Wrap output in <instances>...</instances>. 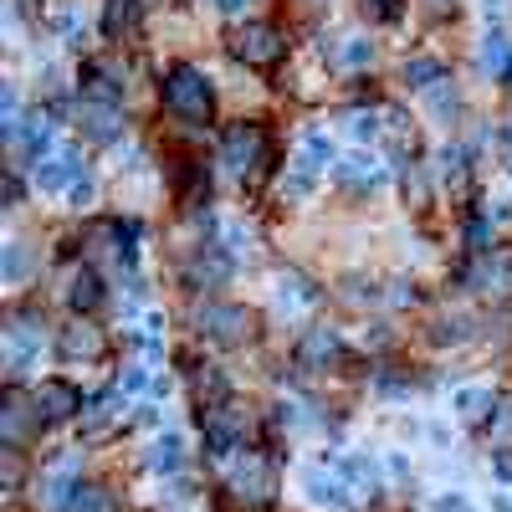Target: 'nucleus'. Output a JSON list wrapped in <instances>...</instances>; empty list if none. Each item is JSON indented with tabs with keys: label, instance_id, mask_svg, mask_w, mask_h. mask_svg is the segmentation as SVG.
I'll return each mask as SVG.
<instances>
[{
	"label": "nucleus",
	"instance_id": "7",
	"mask_svg": "<svg viewBox=\"0 0 512 512\" xmlns=\"http://www.w3.org/2000/svg\"><path fill=\"white\" fill-rule=\"evenodd\" d=\"M231 277V256L221 246H195L190 262H185V287L190 292H205V287H221Z\"/></svg>",
	"mask_w": 512,
	"mask_h": 512
},
{
	"label": "nucleus",
	"instance_id": "8",
	"mask_svg": "<svg viewBox=\"0 0 512 512\" xmlns=\"http://www.w3.org/2000/svg\"><path fill=\"white\" fill-rule=\"evenodd\" d=\"M57 354H62V359H103V354H108V338H103V328H93L88 318H72V323L57 333Z\"/></svg>",
	"mask_w": 512,
	"mask_h": 512
},
{
	"label": "nucleus",
	"instance_id": "1",
	"mask_svg": "<svg viewBox=\"0 0 512 512\" xmlns=\"http://www.w3.org/2000/svg\"><path fill=\"white\" fill-rule=\"evenodd\" d=\"M159 103H164L169 118L185 123V128H205L210 118H216V88H210V77L200 67H190V62H175L164 72Z\"/></svg>",
	"mask_w": 512,
	"mask_h": 512
},
{
	"label": "nucleus",
	"instance_id": "22",
	"mask_svg": "<svg viewBox=\"0 0 512 512\" xmlns=\"http://www.w3.org/2000/svg\"><path fill=\"white\" fill-rule=\"evenodd\" d=\"M303 6H313V11H318V6H328V0H303Z\"/></svg>",
	"mask_w": 512,
	"mask_h": 512
},
{
	"label": "nucleus",
	"instance_id": "12",
	"mask_svg": "<svg viewBox=\"0 0 512 512\" xmlns=\"http://www.w3.org/2000/svg\"><path fill=\"white\" fill-rule=\"evenodd\" d=\"M210 195V175L200 159H175V200L180 205H200Z\"/></svg>",
	"mask_w": 512,
	"mask_h": 512
},
{
	"label": "nucleus",
	"instance_id": "10",
	"mask_svg": "<svg viewBox=\"0 0 512 512\" xmlns=\"http://www.w3.org/2000/svg\"><path fill=\"white\" fill-rule=\"evenodd\" d=\"M338 354H344V344H338V333H328V328H308L303 338H297V349H292L297 369H328Z\"/></svg>",
	"mask_w": 512,
	"mask_h": 512
},
{
	"label": "nucleus",
	"instance_id": "20",
	"mask_svg": "<svg viewBox=\"0 0 512 512\" xmlns=\"http://www.w3.org/2000/svg\"><path fill=\"white\" fill-rule=\"evenodd\" d=\"M364 57H369V41H354V47H349V52H344V62H354V67H359V62H364Z\"/></svg>",
	"mask_w": 512,
	"mask_h": 512
},
{
	"label": "nucleus",
	"instance_id": "15",
	"mask_svg": "<svg viewBox=\"0 0 512 512\" xmlns=\"http://www.w3.org/2000/svg\"><path fill=\"white\" fill-rule=\"evenodd\" d=\"M441 77H446V67H441L436 57H415V62L405 67V82H410V88H436Z\"/></svg>",
	"mask_w": 512,
	"mask_h": 512
},
{
	"label": "nucleus",
	"instance_id": "9",
	"mask_svg": "<svg viewBox=\"0 0 512 512\" xmlns=\"http://www.w3.org/2000/svg\"><path fill=\"white\" fill-rule=\"evenodd\" d=\"M77 128H82V139H93V144H113L123 134V103H88L82 98Z\"/></svg>",
	"mask_w": 512,
	"mask_h": 512
},
{
	"label": "nucleus",
	"instance_id": "11",
	"mask_svg": "<svg viewBox=\"0 0 512 512\" xmlns=\"http://www.w3.org/2000/svg\"><path fill=\"white\" fill-rule=\"evenodd\" d=\"M139 0H103V36L108 41H134L139 36Z\"/></svg>",
	"mask_w": 512,
	"mask_h": 512
},
{
	"label": "nucleus",
	"instance_id": "13",
	"mask_svg": "<svg viewBox=\"0 0 512 512\" xmlns=\"http://www.w3.org/2000/svg\"><path fill=\"white\" fill-rule=\"evenodd\" d=\"M67 303L77 308V318H82V313H93V308L103 303V282H98L93 267H77V272L67 277Z\"/></svg>",
	"mask_w": 512,
	"mask_h": 512
},
{
	"label": "nucleus",
	"instance_id": "19",
	"mask_svg": "<svg viewBox=\"0 0 512 512\" xmlns=\"http://www.w3.org/2000/svg\"><path fill=\"white\" fill-rule=\"evenodd\" d=\"M21 272H26V246H11V256H6V277L16 282Z\"/></svg>",
	"mask_w": 512,
	"mask_h": 512
},
{
	"label": "nucleus",
	"instance_id": "17",
	"mask_svg": "<svg viewBox=\"0 0 512 512\" xmlns=\"http://www.w3.org/2000/svg\"><path fill=\"white\" fill-rule=\"evenodd\" d=\"M466 333H472V328H466V318H461V313H451V318H441V323H436V333H431V338H436V344H461Z\"/></svg>",
	"mask_w": 512,
	"mask_h": 512
},
{
	"label": "nucleus",
	"instance_id": "6",
	"mask_svg": "<svg viewBox=\"0 0 512 512\" xmlns=\"http://www.w3.org/2000/svg\"><path fill=\"white\" fill-rule=\"evenodd\" d=\"M31 400H36V425H62L82 410L77 384H67V379H41Z\"/></svg>",
	"mask_w": 512,
	"mask_h": 512
},
{
	"label": "nucleus",
	"instance_id": "16",
	"mask_svg": "<svg viewBox=\"0 0 512 512\" xmlns=\"http://www.w3.org/2000/svg\"><path fill=\"white\" fill-rule=\"evenodd\" d=\"M456 410H461V420L477 425V420L492 410V395H487V390H461V395H456Z\"/></svg>",
	"mask_w": 512,
	"mask_h": 512
},
{
	"label": "nucleus",
	"instance_id": "3",
	"mask_svg": "<svg viewBox=\"0 0 512 512\" xmlns=\"http://www.w3.org/2000/svg\"><path fill=\"white\" fill-rule=\"evenodd\" d=\"M195 333L205 344H221V349H241L256 338V313L241 303H205L195 308Z\"/></svg>",
	"mask_w": 512,
	"mask_h": 512
},
{
	"label": "nucleus",
	"instance_id": "5",
	"mask_svg": "<svg viewBox=\"0 0 512 512\" xmlns=\"http://www.w3.org/2000/svg\"><path fill=\"white\" fill-rule=\"evenodd\" d=\"M231 492L241 497V502H272V492H277V466L267 461V456H256V451H246L241 461H236V472H231Z\"/></svg>",
	"mask_w": 512,
	"mask_h": 512
},
{
	"label": "nucleus",
	"instance_id": "4",
	"mask_svg": "<svg viewBox=\"0 0 512 512\" xmlns=\"http://www.w3.org/2000/svg\"><path fill=\"white\" fill-rule=\"evenodd\" d=\"M231 57L256 67V72H267L287 57V31L272 26V21H246V26L231 31Z\"/></svg>",
	"mask_w": 512,
	"mask_h": 512
},
{
	"label": "nucleus",
	"instance_id": "18",
	"mask_svg": "<svg viewBox=\"0 0 512 512\" xmlns=\"http://www.w3.org/2000/svg\"><path fill=\"white\" fill-rule=\"evenodd\" d=\"M154 451H159V456H154V466H164V472H175V466H180V441H175V436H164Z\"/></svg>",
	"mask_w": 512,
	"mask_h": 512
},
{
	"label": "nucleus",
	"instance_id": "21",
	"mask_svg": "<svg viewBox=\"0 0 512 512\" xmlns=\"http://www.w3.org/2000/svg\"><path fill=\"white\" fill-rule=\"evenodd\" d=\"M216 6H221V11H226V16H236V11H241V6H246V0H216Z\"/></svg>",
	"mask_w": 512,
	"mask_h": 512
},
{
	"label": "nucleus",
	"instance_id": "2",
	"mask_svg": "<svg viewBox=\"0 0 512 512\" xmlns=\"http://www.w3.org/2000/svg\"><path fill=\"white\" fill-rule=\"evenodd\" d=\"M221 159L236 169L241 180H256L272 164V134L256 118H241V123H231L221 134Z\"/></svg>",
	"mask_w": 512,
	"mask_h": 512
},
{
	"label": "nucleus",
	"instance_id": "23",
	"mask_svg": "<svg viewBox=\"0 0 512 512\" xmlns=\"http://www.w3.org/2000/svg\"><path fill=\"white\" fill-rule=\"evenodd\" d=\"M507 88H512V67H507Z\"/></svg>",
	"mask_w": 512,
	"mask_h": 512
},
{
	"label": "nucleus",
	"instance_id": "14",
	"mask_svg": "<svg viewBox=\"0 0 512 512\" xmlns=\"http://www.w3.org/2000/svg\"><path fill=\"white\" fill-rule=\"evenodd\" d=\"M82 175V159L77 154H57V159H47V164H36V185L41 190H62V185H72Z\"/></svg>",
	"mask_w": 512,
	"mask_h": 512
}]
</instances>
